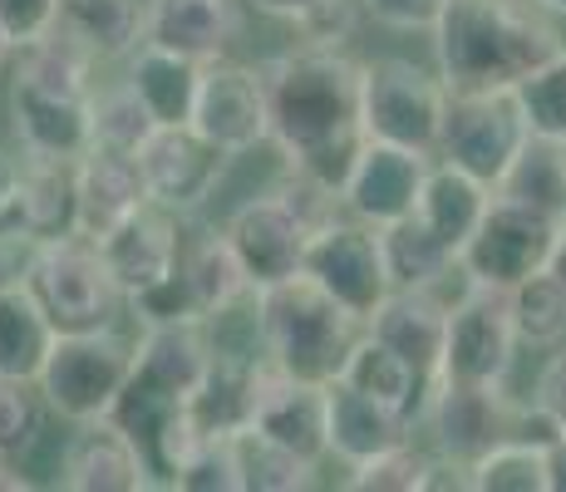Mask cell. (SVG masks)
Listing matches in <instances>:
<instances>
[{"label":"cell","mask_w":566,"mask_h":492,"mask_svg":"<svg viewBox=\"0 0 566 492\" xmlns=\"http://www.w3.org/2000/svg\"><path fill=\"white\" fill-rule=\"evenodd\" d=\"M247 6H252L256 15H271V20H286V25H301V20H311L315 10H325L331 0H247Z\"/></svg>","instance_id":"bcb514c9"},{"label":"cell","mask_w":566,"mask_h":492,"mask_svg":"<svg viewBox=\"0 0 566 492\" xmlns=\"http://www.w3.org/2000/svg\"><path fill=\"white\" fill-rule=\"evenodd\" d=\"M429 168H433V153L365 138L350 172H345V182H340V207L369 227L405 222V217L419 212Z\"/></svg>","instance_id":"5bb4252c"},{"label":"cell","mask_w":566,"mask_h":492,"mask_svg":"<svg viewBox=\"0 0 566 492\" xmlns=\"http://www.w3.org/2000/svg\"><path fill=\"white\" fill-rule=\"evenodd\" d=\"M473 492H552L547 443L532 439H497L488 453L473 458Z\"/></svg>","instance_id":"8d00e7d4"},{"label":"cell","mask_w":566,"mask_h":492,"mask_svg":"<svg viewBox=\"0 0 566 492\" xmlns=\"http://www.w3.org/2000/svg\"><path fill=\"white\" fill-rule=\"evenodd\" d=\"M517 321H513V295L493 286H468L449 305V341H443L439 379H459V385H507L517 365Z\"/></svg>","instance_id":"9c48e42d"},{"label":"cell","mask_w":566,"mask_h":492,"mask_svg":"<svg viewBox=\"0 0 566 492\" xmlns=\"http://www.w3.org/2000/svg\"><path fill=\"white\" fill-rule=\"evenodd\" d=\"M60 25V0H0V30L10 35L15 54L45 40Z\"/></svg>","instance_id":"ee69618b"},{"label":"cell","mask_w":566,"mask_h":492,"mask_svg":"<svg viewBox=\"0 0 566 492\" xmlns=\"http://www.w3.org/2000/svg\"><path fill=\"white\" fill-rule=\"evenodd\" d=\"M429 45L449 90H517L566 50V30L537 0H449Z\"/></svg>","instance_id":"7a4b0ae2"},{"label":"cell","mask_w":566,"mask_h":492,"mask_svg":"<svg viewBox=\"0 0 566 492\" xmlns=\"http://www.w3.org/2000/svg\"><path fill=\"white\" fill-rule=\"evenodd\" d=\"M154 202L138 168V153H114V148H90L74 163V232L104 242L114 227H124L134 212Z\"/></svg>","instance_id":"d6986e66"},{"label":"cell","mask_w":566,"mask_h":492,"mask_svg":"<svg viewBox=\"0 0 566 492\" xmlns=\"http://www.w3.org/2000/svg\"><path fill=\"white\" fill-rule=\"evenodd\" d=\"M497 192L517 197V202L566 222V144L527 138V148L517 153V163L507 168V178L497 182Z\"/></svg>","instance_id":"e575fe53"},{"label":"cell","mask_w":566,"mask_h":492,"mask_svg":"<svg viewBox=\"0 0 566 492\" xmlns=\"http://www.w3.org/2000/svg\"><path fill=\"white\" fill-rule=\"evenodd\" d=\"M232 448H237V468H242V492H301L315 488V473H321V463L271 443L256 429H237Z\"/></svg>","instance_id":"d590c367"},{"label":"cell","mask_w":566,"mask_h":492,"mask_svg":"<svg viewBox=\"0 0 566 492\" xmlns=\"http://www.w3.org/2000/svg\"><path fill=\"white\" fill-rule=\"evenodd\" d=\"M60 488L74 492H148L158 488L138 443L114 419L70 423L60 443Z\"/></svg>","instance_id":"ac0fdd59"},{"label":"cell","mask_w":566,"mask_h":492,"mask_svg":"<svg viewBox=\"0 0 566 492\" xmlns=\"http://www.w3.org/2000/svg\"><path fill=\"white\" fill-rule=\"evenodd\" d=\"M20 158H25V153H20ZM6 217L20 222L25 232H35L40 242L74 232V217H80V207H74V163L25 158L15 207H10Z\"/></svg>","instance_id":"4dcf8cb0"},{"label":"cell","mask_w":566,"mask_h":492,"mask_svg":"<svg viewBox=\"0 0 566 492\" xmlns=\"http://www.w3.org/2000/svg\"><path fill=\"white\" fill-rule=\"evenodd\" d=\"M507 295H513V321L522 345L557 349L566 341V281H557L552 271H537Z\"/></svg>","instance_id":"74e56055"},{"label":"cell","mask_w":566,"mask_h":492,"mask_svg":"<svg viewBox=\"0 0 566 492\" xmlns=\"http://www.w3.org/2000/svg\"><path fill=\"white\" fill-rule=\"evenodd\" d=\"M15 80L35 84V90H50V94H70V98H90L94 84H99V64L90 60L70 35L50 30L45 40L20 50V64H15Z\"/></svg>","instance_id":"d6a6232c"},{"label":"cell","mask_w":566,"mask_h":492,"mask_svg":"<svg viewBox=\"0 0 566 492\" xmlns=\"http://www.w3.org/2000/svg\"><path fill=\"white\" fill-rule=\"evenodd\" d=\"M232 153H222L212 138H202L192 124H158L148 134V144L138 148V168H144L148 197L168 212H178L182 222L198 217L217 197L227 178Z\"/></svg>","instance_id":"8fae6325"},{"label":"cell","mask_w":566,"mask_h":492,"mask_svg":"<svg viewBox=\"0 0 566 492\" xmlns=\"http://www.w3.org/2000/svg\"><path fill=\"white\" fill-rule=\"evenodd\" d=\"M134 365H138V341H128L118 325L60 331L35 389L45 399L50 419H60V423L108 419L114 399L134 379Z\"/></svg>","instance_id":"277c9868"},{"label":"cell","mask_w":566,"mask_h":492,"mask_svg":"<svg viewBox=\"0 0 566 492\" xmlns=\"http://www.w3.org/2000/svg\"><path fill=\"white\" fill-rule=\"evenodd\" d=\"M306 276L315 281V286L331 291L345 311L360 315V321H369L375 305L395 291L379 227H369V222H360V217H350V212H335L331 222H321L311 232Z\"/></svg>","instance_id":"30bf717a"},{"label":"cell","mask_w":566,"mask_h":492,"mask_svg":"<svg viewBox=\"0 0 566 492\" xmlns=\"http://www.w3.org/2000/svg\"><path fill=\"white\" fill-rule=\"evenodd\" d=\"M247 0H144V40L182 60H227L247 35Z\"/></svg>","instance_id":"e0dca14e"},{"label":"cell","mask_w":566,"mask_h":492,"mask_svg":"<svg viewBox=\"0 0 566 492\" xmlns=\"http://www.w3.org/2000/svg\"><path fill=\"white\" fill-rule=\"evenodd\" d=\"M178 227H182L178 212L148 202L144 212H134L124 227H114V232L99 242L108 271H114L118 291H124V301L154 291L158 281H168L172 271H178V261H182V232Z\"/></svg>","instance_id":"ffe728a7"},{"label":"cell","mask_w":566,"mask_h":492,"mask_svg":"<svg viewBox=\"0 0 566 492\" xmlns=\"http://www.w3.org/2000/svg\"><path fill=\"white\" fill-rule=\"evenodd\" d=\"M10 128L25 158H54V163H80L94 148L90 124V98L50 94L35 84L15 80L10 84Z\"/></svg>","instance_id":"44dd1931"},{"label":"cell","mask_w":566,"mask_h":492,"mask_svg":"<svg viewBox=\"0 0 566 492\" xmlns=\"http://www.w3.org/2000/svg\"><path fill=\"white\" fill-rule=\"evenodd\" d=\"M449 295L443 291H389L365 321L375 341H385L395 355H405L429 385H439L443 341H449Z\"/></svg>","instance_id":"603a6c76"},{"label":"cell","mask_w":566,"mask_h":492,"mask_svg":"<svg viewBox=\"0 0 566 492\" xmlns=\"http://www.w3.org/2000/svg\"><path fill=\"white\" fill-rule=\"evenodd\" d=\"M532 399H537L542 409L557 419V429L566 433V341L547 355V365H542L537 385H532Z\"/></svg>","instance_id":"f6af8a7d"},{"label":"cell","mask_w":566,"mask_h":492,"mask_svg":"<svg viewBox=\"0 0 566 492\" xmlns=\"http://www.w3.org/2000/svg\"><path fill=\"white\" fill-rule=\"evenodd\" d=\"M25 286L40 295V305L60 331H99V325H118L128 311L124 291H118L114 271L104 261V247L84 232L40 242Z\"/></svg>","instance_id":"8992f818"},{"label":"cell","mask_w":566,"mask_h":492,"mask_svg":"<svg viewBox=\"0 0 566 492\" xmlns=\"http://www.w3.org/2000/svg\"><path fill=\"white\" fill-rule=\"evenodd\" d=\"M517 104H522V114H527L532 138L566 144V50L517 84Z\"/></svg>","instance_id":"60d3db41"},{"label":"cell","mask_w":566,"mask_h":492,"mask_svg":"<svg viewBox=\"0 0 566 492\" xmlns=\"http://www.w3.org/2000/svg\"><path fill=\"white\" fill-rule=\"evenodd\" d=\"M493 197H497L493 182H483V178H473V172L453 168V163L433 158L429 182H423V197H419V217L443 247H453L463 257L468 237H473L478 222L488 217Z\"/></svg>","instance_id":"d4e9b609"},{"label":"cell","mask_w":566,"mask_h":492,"mask_svg":"<svg viewBox=\"0 0 566 492\" xmlns=\"http://www.w3.org/2000/svg\"><path fill=\"white\" fill-rule=\"evenodd\" d=\"M557 217L537 212V207L517 202V197H493L488 217L478 222V232L468 237L459 266L473 286H493V291H513L527 276L552 266V251L562 242Z\"/></svg>","instance_id":"ba28073f"},{"label":"cell","mask_w":566,"mask_h":492,"mask_svg":"<svg viewBox=\"0 0 566 492\" xmlns=\"http://www.w3.org/2000/svg\"><path fill=\"white\" fill-rule=\"evenodd\" d=\"M547 463H552V492H566V433L547 448Z\"/></svg>","instance_id":"c3c4849f"},{"label":"cell","mask_w":566,"mask_h":492,"mask_svg":"<svg viewBox=\"0 0 566 492\" xmlns=\"http://www.w3.org/2000/svg\"><path fill=\"white\" fill-rule=\"evenodd\" d=\"M527 138L532 128L517 104V90H449L433 158L497 188L507 178V168L517 163V153L527 148Z\"/></svg>","instance_id":"52a82bcc"},{"label":"cell","mask_w":566,"mask_h":492,"mask_svg":"<svg viewBox=\"0 0 566 492\" xmlns=\"http://www.w3.org/2000/svg\"><path fill=\"white\" fill-rule=\"evenodd\" d=\"M335 379H345V385H355V389L375 394V399L395 404V409H405L413 423L423 419V404H429V394H433V385L409 365L405 355H395V349H389L385 341H375L369 331L355 341L350 359H345V369Z\"/></svg>","instance_id":"1f68e13d"},{"label":"cell","mask_w":566,"mask_h":492,"mask_svg":"<svg viewBox=\"0 0 566 492\" xmlns=\"http://www.w3.org/2000/svg\"><path fill=\"white\" fill-rule=\"evenodd\" d=\"M429 468H433V448H419L409 439L399 448H385V453L365 458V463H355L350 478H345V488H360V492H423Z\"/></svg>","instance_id":"ab89813d"},{"label":"cell","mask_w":566,"mask_h":492,"mask_svg":"<svg viewBox=\"0 0 566 492\" xmlns=\"http://www.w3.org/2000/svg\"><path fill=\"white\" fill-rule=\"evenodd\" d=\"M449 84L439 70L409 54H375L360 60V128L379 144H405L419 153L439 148Z\"/></svg>","instance_id":"5b68a950"},{"label":"cell","mask_w":566,"mask_h":492,"mask_svg":"<svg viewBox=\"0 0 566 492\" xmlns=\"http://www.w3.org/2000/svg\"><path fill=\"white\" fill-rule=\"evenodd\" d=\"M90 124H94V148L138 153L158 128V118L128 80H99L90 94Z\"/></svg>","instance_id":"836d02e7"},{"label":"cell","mask_w":566,"mask_h":492,"mask_svg":"<svg viewBox=\"0 0 566 492\" xmlns=\"http://www.w3.org/2000/svg\"><path fill=\"white\" fill-rule=\"evenodd\" d=\"M45 399L30 379L0 375V458L25 468V458L45 439Z\"/></svg>","instance_id":"f35d334b"},{"label":"cell","mask_w":566,"mask_h":492,"mask_svg":"<svg viewBox=\"0 0 566 492\" xmlns=\"http://www.w3.org/2000/svg\"><path fill=\"white\" fill-rule=\"evenodd\" d=\"M261 80H266L271 148L281 153V163L340 192L365 144L360 60L345 50L296 45L261 60Z\"/></svg>","instance_id":"6da1fadb"},{"label":"cell","mask_w":566,"mask_h":492,"mask_svg":"<svg viewBox=\"0 0 566 492\" xmlns=\"http://www.w3.org/2000/svg\"><path fill=\"white\" fill-rule=\"evenodd\" d=\"M60 35L94 64H124L144 45V0H60Z\"/></svg>","instance_id":"484cf974"},{"label":"cell","mask_w":566,"mask_h":492,"mask_svg":"<svg viewBox=\"0 0 566 492\" xmlns=\"http://www.w3.org/2000/svg\"><path fill=\"white\" fill-rule=\"evenodd\" d=\"M379 237H385V261H389L395 291H443L449 281L463 276L459 251L443 247L439 237L423 227L419 212L405 217V222L379 227Z\"/></svg>","instance_id":"f1b7e54d"},{"label":"cell","mask_w":566,"mask_h":492,"mask_svg":"<svg viewBox=\"0 0 566 492\" xmlns=\"http://www.w3.org/2000/svg\"><path fill=\"white\" fill-rule=\"evenodd\" d=\"M513 423V399L507 385H459V379H439L423 404L419 429L433 433V453H449L473 463L497 439H507Z\"/></svg>","instance_id":"9a60e30c"},{"label":"cell","mask_w":566,"mask_h":492,"mask_svg":"<svg viewBox=\"0 0 566 492\" xmlns=\"http://www.w3.org/2000/svg\"><path fill=\"white\" fill-rule=\"evenodd\" d=\"M256 315H261V345L266 359L286 375L331 385L345 369L355 341L365 335V321L345 311L325 286L301 271V276L281 281V286L256 291Z\"/></svg>","instance_id":"3957f363"},{"label":"cell","mask_w":566,"mask_h":492,"mask_svg":"<svg viewBox=\"0 0 566 492\" xmlns=\"http://www.w3.org/2000/svg\"><path fill=\"white\" fill-rule=\"evenodd\" d=\"M325 433H331V458H340L345 468L365 463V458L385 453V448H399L419 433V423L409 419L405 409L375 399V394L345 385V379H331L325 385Z\"/></svg>","instance_id":"7402d4cb"},{"label":"cell","mask_w":566,"mask_h":492,"mask_svg":"<svg viewBox=\"0 0 566 492\" xmlns=\"http://www.w3.org/2000/svg\"><path fill=\"white\" fill-rule=\"evenodd\" d=\"M178 271H182V281H188V295H192L202 321L232 311V305H242L247 295L256 291L252 281H247L232 242H227V232H202L198 242H182Z\"/></svg>","instance_id":"f546056e"},{"label":"cell","mask_w":566,"mask_h":492,"mask_svg":"<svg viewBox=\"0 0 566 492\" xmlns=\"http://www.w3.org/2000/svg\"><path fill=\"white\" fill-rule=\"evenodd\" d=\"M54 341H60V325L50 321V311L40 305L35 291L25 281L0 286V375L35 385Z\"/></svg>","instance_id":"4316f807"},{"label":"cell","mask_w":566,"mask_h":492,"mask_svg":"<svg viewBox=\"0 0 566 492\" xmlns=\"http://www.w3.org/2000/svg\"><path fill=\"white\" fill-rule=\"evenodd\" d=\"M552 276H557V281H566V227H562V242H557V251H552Z\"/></svg>","instance_id":"681fc988"},{"label":"cell","mask_w":566,"mask_h":492,"mask_svg":"<svg viewBox=\"0 0 566 492\" xmlns=\"http://www.w3.org/2000/svg\"><path fill=\"white\" fill-rule=\"evenodd\" d=\"M365 20H375L379 30H395V35H429L439 25L443 6L449 0H360Z\"/></svg>","instance_id":"7bdbcfd3"},{"label":"cell","mask_w":566,"mask_h":492,"mask_svg":"<svg viewBox=\"0 0 566 492\" xmlns=\"http://www.w3.org/2000/svg\"><path fill=\"white\" fill-rule=\"evenodd\" d=\"M537 6H547L552 15H562V20H566V0H537Z\"/></svg>","instance_id":"816d5d0a"},{"label":"cell","mask_w":566,"mask_h":492,"mask_svg":"<svg viewBox=\"0 0 566 492\" xmlns=\"http://www.w3.org/2000/svg\"><path fill=\"white\" fill-rule=\"evenodd\" d=\"M217 349L207 335V321H168V325H144L138 331V365L134 375L148 385L192 399L202 389L207 369H212Z\"/></svg>","instance_id":"cb8c5ba5"},{"label":"cell","mask_w":566,"mask_h":492,"mask_svg":"<svg viewBox=\"0 0 566 492\" xmlns=\"http://www.w3.org/2000/svg\"><path fill=\"white\" fill-rule=\"evenodd\" d=\"M222 232L232 242L237 261H242L247 281L256 291H266L306 271V247H311L315 227L286 202V192L271 188L261 197H247L242 207H232Z\"/></svg>","instance_id":"7c38bea8"},{"label":"cell","mask_w":566,"mask_h":492,"mask_svg":"<svg viewBox=\"0 0 566 492\" xmlns=\"http://www.w3.org/2000/svg\"><path fill=\"white\" fill-rule=\"evenodd\" d=\"M325 385L301 375H286L266 359L256 369V389H252V423L247 429L266 433L271 443L291 448V453L311 458V463H325L331 458V433H325Z\"/></svg>","instance_id":"2e32d148"},{"label":"cell","mask_w":566,"mask_h":492,"mask_svg":"<svg viewBox=\"0 0 566 492\" xmlns=\"http://www.w3.org/2000/svg\"><path fill=\"white\" fill-rule=\"evenodd\" d=\"M192 128L212 138L222 153L247 158L256 148H271V114H266V80L261 64H247L237 54L202 64V90L192 108Z\"/></svg>","instance_id":"4fadbf2b"},{"label":"cell","mask_w":566,"mask_h":492,"mask_svg":"<svg viewBox=\"0 0 566 492\" xmlns=\"http://www.w3.org/2000/svg\"><path fill=\"white\" fill-rule=\"evenodd\" d=\"M124 80L144 94V104L154 108L158 124H192V108H198V90H202L198 60H182V54L158 50L144 40L124 60Z\"/></svg>","instance_id":"83f0119b"},{"label":"cell","mask_w":566,"mask_h":492,"mask_svg":"<svg viewBox=\"0 0 566 492\" xmlns=\"http://www.w3.org/2000/svg\"><path fill=\"white\" fill-rule=\"evenodd\" d=\"M20 172H25V158H20V153H10V148H0V217L15 207Z\"/></svg>","instance_id":"7dc6e473"},{"label":"cell","mask_w":566,"mask_h":492,"mask_svg":"<svg viewBox=\"0 0 566 492\" xmlns=\"http://www.w3.org/2000/svg\"><path fill=\"white\" fill-rule=\"evenodd\" d=\"M10 60H15V45H10V35H6V30H0V74L10 70Z\"/></svg>","instance_id":"f907efd6"},{"label":"cell","mask_w":566,"mask_h":492,"mask_svg":"<svg viewBox=\"0 0 566 492\" xmlns=\"http://www.w3.org/2000/svg\"><path fill=\"white\" fill-rule=\"evenodd\" d=\"M178 492H242V468H237L232 433H202L192 458L172 478Z\"/></svg>","instance_id":"b9f144b4"}]
</instances>
